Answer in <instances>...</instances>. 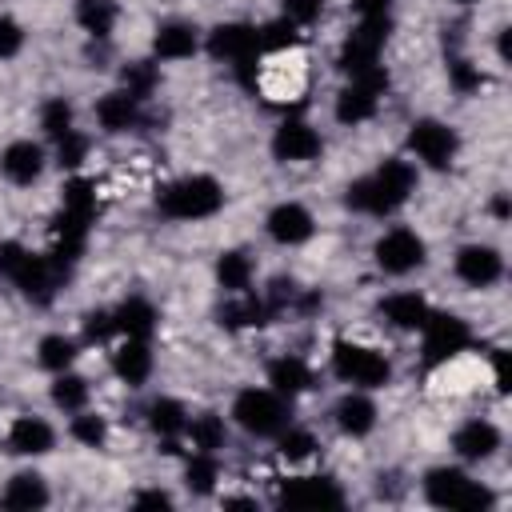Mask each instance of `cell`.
<instances>
[{
    "mask_svg": "<svg viewBox=\"0 0 512 512\" xmlns=\"http://www.w3.org/2000/svg\"><path fill=\"white\" fill-rule=\"evenodd\" d=\"M412 188H416V164H412V160L392 156V160H384L372 176L352 180V184H348V192H344V204H348L352 212L392 216L396 208H404V204H408Z\"/></svg>",
    "mask_w": 512,
    "mask_h": 512,
    "instance_id": "cell-1",
    "label": "cell"
},
{
    "mask_svg": "<svg viewBox=\"0 0 512 512\" xmlns=\"http://www.w3.org/2000/svg\"><path fill=\"white\" fill-rule=\"evenodd\" d=\"M0 276L12 280V284L24 292V300H32V304H52V296H56V288L64 284L68 268L56 264L52 252H48V256H36V252H28L24 244L4 240V244H0Z\"/></svg>",
    "mask_w": 512,
    "mask_h": 512,
    "instance_id": "cell-2",
    "label": "cell"
},
{
    "mask_svg": "<svg viewBox=\"0 0 512 512\" xmlns=\"http://www.w3.org/2000/svg\"><path fill=\"white\" fill-rule=\"evenodd\" d=\"M156 208L168 220H208L224 208V184L204 172L180 176L156 192Z\"/></svg>",
    "mask_w": 512,
    "mask_h": 512,
    "instance_id": "cell-3",
    "label": "cell"
},
{
    "mask_svg": "<svg viewBox=\"0 0 512 512\" xmlns=\"http://www.w3.org/2000/svg\"><path fill=\"white\" fill-rule=\"evenodd\" d=\"M420 488H424V500H428L432 508L484 512V508L496 504V496H492V488H488L484 480H472L464 468H448V464L428 468L424 480H420Z\"/></svg>",
    "mask_w": 512,
    "mask_h": 512,
    "instance_id": "cell-4",
    "label": "cell"
},
{
    "mask_svg": "<svg viewBox=\"0 0 512 512\" xmlns=\"http://www.w3.org/2000/svg\"><path fill=\"white\" fill-rule=\"evenodd\" d=\"M248 88L260 92L268 104H296L308 88V72H304L300 52L288 48V52H268V60L260 56Z\"/></svg>",
    "mask_w": 512,
    "mask_h": 512,
    "instance_id": "cell-5",
    "label": "cell"
},
{
    "mask_svg": "<svg viewBox=\"0 0 512 512\" xmlns=\"http://www.w3.org/2000/svg\"><path fill=\"white\" fill-rule=\"evenodd\" d=\"M332 372H336L344 384L364 388V392L384 388V384L392 380L388 356L376 352V348H368V344H356V340H336V344H332Z\"/></svg>",
    "mask_w": 512,
    "mask_h": 512,
    "instance_id": "cell-6",
    "label": "cell"
},
{
    "mask_svg": "<svg viewBox=\"0 0 512 512\" xmlns=\"http://www.w3.org/2000/svg\"><path fill=\"white\" fill-rule=\"evenodd\" d=\"M232 420L248 436H280L288 428V400L272 388H240L232 400Z\"/></svg>",
    "mask_w": 512,
    "mask_h": 512,
    "instance_id": "cell-7",
    "label": "cell"
},
{
    "mask_svg": "<svg viewBox=\"0 0 512 512\" xmlns=\"http://www.w3.org/2000/svg\"><path fill=\"white\" fill-rule=\"evenodd\" d=\"M384 92H388V72H384V64H372L368 72L348 76V84L336 92V108L332 112H336L340 124L356 128V124H364V120L376 116Z\"/></svg>",
    "mask_w": 512,
    "mask_h": 512,
    "instance_id": "cell-8",
    "label": "cell"
},
{
    "mask_svg": "<svg viewBox=\"0 0 512 512\" xmlns=\"http://www.w3.org/2000/svg\"><path fill=\"white\" fill-rule=\"evenodd\" d=\"M388 32H392V16H360V24L340 44V56H336L340 72L344 76H360L372 64H380V48H384Z\"/></svg>",
    "mask_w": 512,
    "mask_h": 512,
    "instance_id": "cell-9",
    "label": "cell"
},
{
    "mask_svg": "<svg viewBox=\"0 0 512 512\" xmlns=\"http://www.w3.org/2000/svg\"><path fill=\"white\" fill-rule=\"evenodd\" d=\"M408 152L428 168H448L460 152V136L452 124L424 116V120H412V128H408Z\"/></svg>",
    "mask_w": 512,
    "mask_h": 512,
    "instance_id": "cell-10",
    "label": "cell"
},
{
    "mask_svg": "<svg viewBox=\"0 0 512 512\" xmlns=\"http://www.w3.org/2000/svg\"><path fill=\"white\" fill-rule=\"evenodd\" d=\"M372 256H376V268L388 272V276H408L416 272L424 260H428V244L424 236H416L412 228H388L376 244H372Z\"/></svg>",
    "mask_w": 512,
    "mask_h": 512,
    "instance_id": "cell-11",
    "label": "cell"
},
{
    "mask_svg": "<svg viewBox=\"0 0 512 512\" xmlns=\"http://www.w3.org/2000/svg\"><path fill=\"white\" fill-rule=\"evenodd\" d=\"M420 332H424V360L428 364H452L472 340V328L452 312H428Z\"/></svg>",
    "mask_w": 512,
    "mask_h": 512,
    "instance_id": "cell-12",
    "label": "cell"
},
{
    "mask_svg": "<svg viewBox=\"0 0 512 512\" xmlns=\"http://www.w3.org/2000/svg\"><path fill=\"white\" fill-rule=\"evenodd\" d=\"M204 52L212 56V60H224V64H248V60H256V56H264L260 52V28L256 24H244V20H228V24H216L212 32H208V40H204Z\"/></svg>",
    "mask_w": 512,
    "mask_h": 512,
    "instance_id": "cell-13",
    "label": "cell"
},
{
    "mask_svg": "<svg viewBox=\"0 0 512 512\" xmlns=\"http://www.w3.org/2000/svg\"><path fill=\"white\" fill-rule=\"evenodd\" d=\"M276 504H284V508H340L344 492L332 476H288L276 488Z\"/></svg>",
    "mask_w": 512,
    "mask_h": 512,
    "instance_id": "cell-14",
    "label": "cell"
},
{
    "mask_svg": "<svg viewBox=\"0 0 512 512\" xmlns=\"http://www.w3.org/2000/svg\"><path fill=\"white\" fill-rule=\"evenodd\" d=\"M324 152V140H320V132L308 124V120H284L276 132H272V156L280 160V164H308V160H316Z\"/></svg>",
    "mask_w": 512,
    "mask_h": 512,
    "instance_id": "cell-15",
    "label": "cell"
},
{
    "mask_svg": "<svg viewBox=\"0 0 512 512\" xmlns=\"http://www.w3.org/2000/svg\"><path fill=\"white\" fill-rule=\"evenodd\" d=\"M456 280L468 288H492L504 276V256L492 244H464L456 252Z\"/></svg>",
    "mask_w": 512,
    "mask_h": 512,
    "instance_id": "cell-16",
    "label": "cell"
},
{
    "mask_svg": "<svg viewBox=\"0 0 512 512\" xmlns=\"http://www.w3.org/2000/svg\"><path fill=\"white\" fill-rule=\"evenodd\" d=\"M264 232L280 244V248H296V244H304V240H312V232H316V220H312V212L304 208V204H296V200H284V204H276L272 212H268V220H264Z\"/></svg>",
    "mask_w": 512,
    "mask_h": 512,
    "instance_id": "cell-17",
    "label": "cell"
},
{
    "mask_svg": "<svg viewBox=\"0 0 512 512\" xmlns=\"http://www.w3.org/2000/svg\"><path fill=\"white\" fill-rule=\"evenodd\" d=\"M44 164H48V156H44V144H36V140H12L4 152H0V176L8 180V184H36L40 180V172H44Z\"/></svg>",
    "mask_w": 512,
    "mask_h": 512,
    "instance_id": "cell-18",
    "label": "cell"
},
{
    "mask_svg": "<svg viewBox=\"0 0 512 512\" xmlns=\"http://www.w3.org/2000/svg\"><path fill=\"white\" fill-rule=\"evenodd\" d=\"M496 448H500V428L492 420H480L476 416V420H464L452 432V452L460 460H468V464H480V460L496 456Z\"/></svg>",
    "mask_w": 512,
    "mask_h": 512,
    "instance_id": "cell-19",
    "label": "cell"
},
{
    "mask_svg": "<svg viewBox=\"0 0 512 512\" xmlns=\"http://www.w3.org/2000/svg\"><path fill=\"white\" fill-rule=\"evenodd\" d=\"M200 52V28L188 20H164L156 24L152 36V56L156 60H188Z\"/></svg>",
    "mask_w": 512,
    "mask_h": 512,
    "instance_id": "cell-20",
    "label": "cell"
},
{
    "mask_svg": "<svg viewBox=\"0 0 512 512\" xmlns=\"http://www.w3.org/2000/svg\"><path fill=\"white\" fill-rule=\"evenodd\" d=\"M332 416H336V428L344 432V436H352V440H360V436H368L372 428H376V404H372V396L364 392V388H352V392H344L340 400H336V408H332Z\"/></svg>",
    "mask_w": 512,
    "mask_h": 512,
    "instance_id": "cell-21",
    "label": "cell"
},
{
    "mask_svg": "<svg viewBox=\"0 0 512 512\" xmlns=\"http://www.w3.org/2000/svg\"><path fill=\"white\" fill-rule=\"evenodd\" d=\"M56 444V432L44 416H16L8 428V452L16 456H48Z\"/></svg>",
    "mask_w": 512,
    "mask_h": 512,
    "instance_id": "cell-22",
    "label": "cell"
},
{
    "mask_svg": "<svg viewBox=\"0 0 512 512\" xmlns=\"http://www.w3.org/2000/svg\"><path fill=\"white\" fill-rule=\"evenodd\" d=\"M96 124H100L108 136L136 128V124H140V100H136L132 92H124V88L104 92V96L96 100Z\"/></svg>",
    "mask_w": 512,
    "mask_h": 512,
    "instance_id": "cell-23",
    "label": "cell"
},
{
    "mask_svg": "<svg viewBox=\"0 0 512 512\" xmlns=\"http://www.w3.org/2000/svg\"><path fill=\"white\" fill-rule=\"evenodd\" d=\"M144 416H148V428L156 432V440L164 444V452H176V440L184 436V424H188V408L172 396H156Z\"/></svg>",
    "mask_w": 512,
    "mask_h": 512,
    "instance_id": "cell-24",
    "label": "cell"
},
{
    "mask_svg": "<svg viewBox=\"0 0 512 512\" xmlns=\"http://www.w3.org/2000/svg\"><path fill=\"white\" fill-rule=\"evenodd\" d=\"M216 320H220V328L240 332V328H264V324L272 320V312H268L264 296H256V292L248 288V292H236L228 304H220Z\"/></svg>",
    "mask_w": 512,
    "mask_h": 512,
    "instance_id": "cell-25",
    "label": "cell"
},
{
    "mask_svg": "<svg viewBox=\"0 0 512 512\" xmlns=\"http://www.w3.org/2000/svg\"><path fill=\"white\" fill-rule=\"evenodd\" d=\"M48 500H52V492H48V480L40 472H16L4 484V492H0V504L4 508H16V512H36Z\"/></svg>",
    "mask_w": 512,
    "mask_h": 512,
    "instance_id": "cell-26",
    "label": "cell"
},
{
    "mask_svg": "<svg viewBox=\"0 0 512 512\" xmlns=\"http://www.w3.org/2000/svg\"><path fill=\"white\" fill-rule=\"evenodd\" d=\"M112 372L124 380V384H144L148 376H152V348H148V340H140V336H124V344L112 352Z\"/></svg>",
    "mask_w": 512,
    "mask_h": 512,
    "instance_id": "cell-27",
    "label": "cell"
},
{
    "mask_svg": "<svg viewBox=\"0 0 512 512\" xmlns=\"http://www.w3.org/2000/svg\"><path fill=\"white\" fill-rule=\"evenodd\" d=\"M428 300L420 292H392L388 300H380V316L400 328V332H420V324L428 320Z\"/></svg>",
    "mask_w": 512,
    "mask_h": 512,
    "instance_id": "cell-28",
    "label": "cell"
},
{
    "mask_svg": "<svg viewBox=\"0 0 512 512\" xmlns=\"http://www.w3.org/2000/svg\"><path fill=\"white\" fill-rule=\"evenodd\" d=\"M268 388L272 392H280L284 400H296L300 392H308L312 388V368L300 360V356H276L272 364H268Z\"/></svg>",
    "mask_w": 512,
    "mask_h": 512,
    "instance_id": "cell-29",
    "label": "cell"
},
{
    "mask_svg": "<svg viewBox=\"0 0 512 512\" xmlns=\"http://www.w3.org/2000/svg\"><path fill=\"white\" fill-rule=\"evenodd\" d=\"M184 440L192 444V452H220L224 444H228V424H224V416L220 412H196V416H188V424H184Z\"/></svg>",
    "mask_w": 512,
    "mask_h": 512,
    "instance_id": "cell-30",
    "label": "cell"
},
{
    "mask_svg": "<svg viewBox=\"0 0 512 512\" xmlns=\"http://www.w3.org/2000/svg\"><path fill=\"white\" fill-rule=\"evenodd\" d=\"M112 316H116V332L120 336H140V340H148L152 336V328H156V308L144 300V296H128L120 308H112Z\"/></svg>",
    "mask_w": 512,
    "mask_h": 512,
    "instance_id": "cell-31",
    "label": "cell"
},
{
    "mask_svg": "<svg viewBox=\"0 0 512 512\" xmlns=\"http://www.w3.org/2000/svg\"><path fill=\"white\" fill-rule=\"evenodd\" d=\"M252 276H256V264H252V256L248 252H240V248H228V252H220V260H216V280H220V288L224 292H248L252 288Z\"/></svg>",
    "mask_w": 512,
    "mask_h": 512,
    "instance_id": "cell-32",
    "label": "cell"
},
{
    "mask_svg": "<svg viewBox=\"0 0 512 512\" xmlns=\"http://www.w3.org/2000/svg\"><path fill=\"white\" fill-rule=\"evenodd\" d=\"M120 20L116 0H76V24L92 36V40H108L112 28Z\"/></svg>",
    "mask_w": 512,
    "mask_h": 512,
    "instance_id": "cell-33",
    "label": "cell"
},
{
    "mask_svg": "<svg viewBox=\"0 0 512 512\" xmlns=\"http://www.w3.org/2000/svg\"><path fill=\"white\" fill-rule=\"evenodd\" d=\"M220 484V464H216V452H192L184 460V488L192 496H212Z\"/></svg>",
    "mask_w": 512,
    "mask_h": 512,
    "instance_id": "cell-34",
    "label": "cell"
},
{
    "mask_svg": "<svg viewBox=\"0 0 512 512\" xmlns=\"http://www.w3.org/2000/svg\"><path fill=\"white\" fill-rule=\"evenodd\" d=\"M88 396H92V384H88L84 376H76L72 368L56 372V380H52V404H56V408L80 412V408H88Z\"/></svg>",
    "mask_w": 512,
    "mask_h": 512,
    "instance_id": "cell-35",
    "label": "cell"
},
{
    "mask_svg": "<svg viewBox=\"0 0 512 512\" xmlns=\"http://www.w3.org/2000/svg\"><path fill=\"white\" fill-rule=\"evenodd\" d=\"M40 128H44V136L56 144V140H64L68 132H76V112H72V104L64 100V96H48L44 104H40Z\"/></svg>",
    "mask_w": 512,
    "mask_h": 512,
    "instance_id": "cell-36",
    "label": "cell"
},
{
    "mask_svg": "<svg viewBox=\"0 0 512 512\" xmlns=\"http://www.w3.org/2000/svg\"><path fill=\"white\" fill-rule=\"evenodd\" d=\"M72 360H76V340L72 336L52 332V336H44L36 344V364L44 372H64V368H72Z\"/></svg>",
    "mask_w": 512,
    "mask_h": 512,
    "instance_id": "cell-37",
    "label": "cell"
},
{
    "mask_svg": "<svg viewBox=\"0 0 512 512\" xmlns=\"http://www.w3.org/2000/svg\"><path fill=\"white\" fill-rule=\"evenodd\" d=\"M156 84H160V72H156V64H152V60H132V64H124V68H120V88H124V92H132L140 104L156 92Z\"/></svg>",
    "mask_w": 512,
    "mask_h": 512,
    "instance_id": "cell-38",
    "label": "cell"
},
{
    "mask_svg": "<svg viewBox=\"0 0 512 512\" xmlns=\"http://www.w3.org/2000/svg\"><path fill=\"white\" fill-rule=\"evenodd\" d=\"M60 208L92 224V220H96V184L84 180V176H72V180L64 184V204H60Z\"/></svg>",
    "mask_w": 512,
    "mask_h": 512,
    "instance_id": "cell-39",
    "label": "cell"
},
{
    "mask_svg": "<svg viewBox=\"0 0 512 512\" xmlns=\"http://www.w3.org/2000/svg\"><path fill=\"white\" fill-rule=\"evenodd\" d=\"M68 432H72V440L84 444V448H104V444H108V420H104L100 412H88V408L72 412Z\"/></svg>",
    "mask_w": 512,
    "mask_h": 512,
    "instance_id": "cell-40",
    "label": "cell"
},
{
    "mask_svg": "<svg viewBox=\"0 0 512 512\" xmlns=\"http://www.w3.org/2000/svg\"><path fill=\"white\" fill-rule=\"evenodd\" d=\"M316 436L308 432V428H284L280 432V456L288 460V464H304V460H312L316 456Z\"/></svg>",
    "mask_w": 512,
    "mask_h": 512,
    "instance_id": "cell-41",
    "label": "cell"
},
{
    "mask_svg": "<svg viewBox=\"0 0 512 512\" xmlns=\"http://www.w3.org/2000/svg\"><path fill=\"white\" fill-rule=\"evenodd\" d=\"M296 40H300V32L284 16H276L260 28V52H288V48H296Z\"/></svg>",
    "mask_w": 512,
    "mask_h": 512,
    "instance_id": "cell-42",
    "label": "cell"
},
{
    "mask_svg": "<svg viewBox=\"0 0 512 512\" xmlns=\"http://www.w3.org/2000/svg\"><path fill=\"white\" fill-rule=\"evenodd\" d=\"M448 80H452V88L464 92V96L484 88V72H480V64H472L468 56H448Z\"/></svg>",
    "mask_w": 512,
    "mask_h": 512,
    "instance_id": "cell-43",
    "label": "cell"
},
{
    "mask_svg": "<svg viewBox=\"0 0 512 512\" xmlns=\"http://www.w3.org/2000/svg\"><path fill=\"white\" fill-rule=\"evenodd\" d=\"M116 336V316H112V308H92L88 316H84V340L88 344H104V340H112Z\"/></svg>",
    "mask_w": 512,
    "mask_h": 512,
    "instance_id": "cell-44",
    "label": "cell"
},
{
    "mask_svg": "<svg viewBox=\"0 0 512 512\" xmlns=\"http://www.w3.org/2000/svg\"><path fill=\"white\" fill-rule=\"evenodd\" d=\"M280 16L292 20L296 28H308L324 16V0H280Z\"/></svg>",
    "mask_w": 512,
    "mask_h": 512,
    "instance_id": "cell-45",
    "label": "cell"
},
{
    "mask_svg": "<svg viewBox=\"0 0 512 512\" xmlns=\"http://www.w3.org/2000/svg\"><path fill=\"white\" fill-rule=\"evenodd\" d=\"M84 156H88V136H80V132H68L64 140H56V164L60 168H80L84 164Z\"/></svg>",
    "mask_w": 512,
    "mask_h": 512,
    "instance_id": "cell-46",
    "label": "cell"
},
{
    "mask_svg": "<svg viewBox=\"0 0 512 512\" xmlns=\"http://www.w3.org/2000/svg\"><path fill=\"white\" fill-rule=\"evenodd\" d=\"M20 48H24V28H20V20H12V16L0 12V60H12Z\"/></svg>",
    "mask_w": 512,
    "mask_h": 512,
    "instance_id": "cell-47",
    "label": "cell"
},
{
    "mask_svg": "<svg viewBox=\"0 0 512 512\" xmlns=\"http://www.w3.org/2000/svg\"><path fill=\"white\" fill-rule=\"evenodd\" d=\"M132 504L136 508H172V496L164 488H148V492H136Z\"/></svg>",
    "mask_w": 512,
    "mask_h": 512,
    "instance_id": "cell-48",
    "label": "cell"
},
{
    "mask_svg": "<svg viewBox=\"0 0 512 512\" xmlns=\"http://www.w3.org/2000/svg\"><path fill=\"white\" fill-rule=\"evenodd\" d=\"M392 4H396V0H352V8H356L360 16H388Z\"/></svg>",
    "mask_w": 512,
    "mask_h": 512,
    "instance_id": "cell-49",
    "label": "cell"
},
{
    "mask_svg": "<svg viewBox=\"0 0 512 512\" xmlns=\"http://www.w3.org/2000/svg\"><path fill=\"white\" fill-rule=\"evenodd\" d=\"M456 4H472V0H456Z\"/></svg>",
    "mask_w": 512,
    "mask_h": 512,
    "instance_id": "cell-50",
    "label": "cell"
}]
</instances>
